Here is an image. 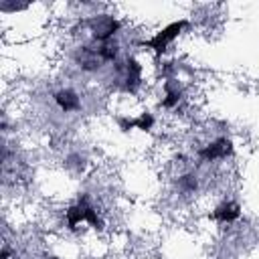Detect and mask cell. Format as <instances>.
<instances>
[{
	"mask_svg": "<svg viewBox=\"0 0 259 259\" xmlns=\"http://www.w3.org/2000/svg\"><path fill=\"white\" fill-rule=\"evenodd\" d=\"M186 26H188V20H186V18L176 20V22H170V24H168V26H164L160 32H156L150 40H146V42H144V47L152 49L156 55H162V53L168 49V45H170L174 38H178V34H180Z\"/></svg>",
	"mask_w": 259,
	"mask_h": 259,
	"instance_id": "obj_1",
	"label": "cell"
},
{
	"mask_svg": "<svg viewBox=\"0 0 259 259\" xmlns=\"http://www.w3.org/2000/svg\"><path fill=\"white\" fill-rule=\"evenodd\" d=\"M119 26H121L119 20H115L113 16H105V14L91 20V32L97 42H107L119 30Z\"/></svg>",
	"mask_w": 259,
	"mask_h": 259,
	"instance_id": "obj_2",
	"label": "cell"
},
{
	"mask_svg": "<svg viewBox=\"0 0 259 259\" xmlns=\"http://www.w3.org/2000/svg\"><path fill=\"white\" fill-rule=\"evenodd\" d=\"M233 154V144L231 140L227 138H217L214 142H210L208 146H204L200 152H198V158L204 160V162H212V160H221V158H227Z\"/></svg>",
	"mask_w": 259,
	"mask_h": 259,
	"instance_id": "obj_3",
	"label": "cell"
},
{
	"mask_svg": "<svg viewBox=\"0 0 259 259\" xmlns=\"http://www.w3.org/2000/svg\"><path fill=\"white\" fill-rule=\"evenodd\" d=\"M123 71H125L123 89H125V91H130V93H134V91L140 87V83H142V65H140L134 57H127Z\"/></svg>",
	"mask_w": 259,
	"mask_h": 259,
	"instance_id": "obj_4",
	"label": "cell"
},
{
	"mask_svg": "<svg viewBox=\"0 0 259 259\" xmlns=\"http://www.w3.org/2000/svg\"><path fill=\"white\" fill-rule=\"evenodd\" d=\"M87 206H89V198L83 194L75 204H71L65 212L67 217V225L69 229H77L79 223H87Z\"/></svg>",
	"mask_w": 259,
	"mask_h": 259,
	"instance_id": "obj_5",
	"label": "cell"
},
{
	"mask_svg": "<svg viewBox=\"0 0 259 259\" xmlns=\"http://www.w3.org/2000/svg\"><path fill=\"white\" fill-rule=\"evenodd\" d=\"M210 217H212L214 221H219V223H233V221H237V219L241 217V206H239L237 202H233V200H227V202L219 204V206L212 210Z\"/></svg>",
	"mask_w": 259,
	"mask_h": 259,
	"instance_id": "obj_6",
	"label": "cell"
},
{
	"mask_svg": "<svg viewBox=\"0 0 259 259\" xmlns=\"http://www.w3.org/2000/svg\"><path fill=\"white\" fill-rule=\"evenodd\" d=\"M55 101H57V105L63 111H77L81 107L79 95L73 89H61V91H57L55 93Z\"/></svg>",
	"mask_w": 259,
	"mask_h": 259,
	"instance_id": "obj_7",
	"label": "cell"
},
{
	"mask_svg": "<svg viewBox=\"0 0 259 259\" xmlns=\"http://www.w3.org/2000/svg\"><path fill=\"white\" fill-rule=\"evenodd\" d=\"M95 51H97V55L101 57L103 63H107V61H115V57H117V53H119V49H117L113 42H101V47L95 49Z\"/></svg>",
	"mask_w": 259,
	"mask_h": 259,
	"instance_id": "obj_8",
	"label": "cell"
},
{
	"mask_svg": "<svg viewBox=\"0 0 259 259\" xmlns=\"http://www.w3.org/2000/svg\"><path fill=\"white\" fill-rule=\"evenodd\" d=\"M152 125H154V115L148 113V111H144V113H140L138 117H134V127H136V130L148 132V130H152Z\"/></svg>",
	"mask_w": 259,
	"mask_h": 259,
	"instance_id": "obj_9",
	"label": "cell"
},
{
	"mask_svg": "<svg viewBox=\"0 0 259 259\" xmlns=\"http://www.w3.org/2000/svg\"><path fill=\"white\" fill-rule=\"evenodd\" d=\"M178 101H180V91L178 89H172L170 85H166V97L162 99V107L172 109V107L178 105Z\"/></svg>",
	"mask_w": 259,
	"mask_h": 259,
	"instance_id": "obj_10",
	"label": "cell"
},
{
	"mask_svg": "<svg viewBox=\"0 0 259 259\" xmlns=\"http://www.w3.org/2000/svg\"><path fill=\"white\" fill-rule=\"evenodd\" d=\"M178 186H180V190H184V192H194L196 186H198V180H196L194 174H184V176H180Z\"/></svg>",
	"mask_w": 259,
	"mask_h": 259,
	"instance_id": "obj_11",
	"label": "cell"
},
{
	"mask_svg": "<svg viewBox=\"0 0 259 259\" xmlns=\"http://www.w3.org/2000/svg\"><path fill=\"white\" fill-rule=\"evenodd\" d=\"M49 259H59V257H49Z\"/></svg>",
	"mask_w": 259,
	"mask_h": 259,
	"instance_id": "obj_12",
	"label": "cell"
}]
</instances>
